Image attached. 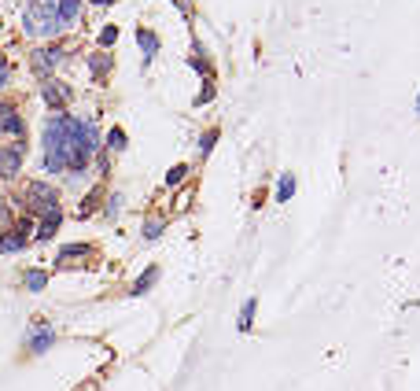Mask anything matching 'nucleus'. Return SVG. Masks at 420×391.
<instances>
[{"label":"nucleus","mask_w":420,"mask_h":391,"mask_svg":"<svg viewBox=\"0 0 420 391\" xmlns=\"http://www.w3.org/2000/svg\"><path fill=\"white\" fill-rule=\"evenodd\" d=\"M114 67V59H111V52H103L96 48L93 56H89V74H93V82H107V74Z\"/></svg>","instance_id":"nucleus-14"},{"label":"nucleus","mask_w":420,"mask_h":391,"mask_svg":"<svg viewBox=\"0 0 420 391\" xmlns=\"http://www.w3.org/2000/svg\"><path fill=\"white\" fill-rule=\"evenodd\" d=\"M15 207H11V200H0V233H8L11 226H15Z\"/></svg>","instance_id":"nucleus-25"},{"label":"nucleus","mask_w":420,"mask_h":391,"mask_svg":"<svg viewBox=\"0 0 420 391\" xmlns=\"http://www.w3.org/2000/svg\"><path fill=\"white\" fill-rule=\"evenodd\" d=\"M89 4H96V8H111V4H118V0H89Z\"/></svg>","instance_id":"nucleus-29"},{"label":"nucleus","mask_w":420,"mask_h":391,"mask_svg":"<svg viewBox=\"0 0 420 391\" xmlns=\"http://www.w3.org/2000/svg\"><path fill=\"white\" fill-rule=\"evenodd\" d=\"M218 140H221V126H210V129H203V133H200V152H203V155H210V152H214V145H218Z\"/></svg>","instance_id":"nucleus-24"},{"label":"nucleus","mask_w":420,"mask_h":391,"mask_svg":"<svg viewBox=\"0 0 420 391\" xmlns=\"http://www.w3.org/2000/svg\"><path fill=\"white\" fill-rule=\"evenodd\" d=\"M103 196H107V189H103V181H96L93 189H89V196L82 200V207H77V221H85V218H93L96 211H100V203H103Z\"/></svg>","instance_id":"nucleus-12"},{"label":"nucleus","mask_w":420,"mask_h":391,"mask_svg":"<svg viewBox=\"0 0 420 391\" xmlns=\"http://www.w3.org/2000/svg\"><path fill=\"white\" fill-rule=\"evenodd\" d=\"M96 244H63L56 255V270H96Z\"/></svg>","instance_id":"nucleus-4"},{"label":"nucleus","mask_w":420,"mask_h":391,"mask_svg":"<svg viewBox=\"0 0 420 391\" xmlns=\"http://www.w3.org/2000/svg\"><path fill=\"white\" fill-rule=\"evenodd\" d=\"M107 148H111V152H126V148H129V137H126L122 126H111V129H107Z\"/></svg>","instance_id":"nucleus-23"},{"label":"nucleus","mask_w":420,"mask_h":391,"mask_svg":"<svg viewBox=\"0 0 420 391\" xmlns=\"http://www.w3.org/2000/svg\"><path fill=\"white\" fill-rule=\"evenodd\" d=\"M163 233H166V218H163V214H148V218H144V229H140L144 244H155Z\"/></svg>","instance_id":"nucleus-17"},{"label":"nucleus","mask_w":420,"mask_h":391,"mask_svg":"<svg viewBox=\"0 0 420 391\" xmlns=\"http://www.w3.org/2000/svg\"><path fill=\"white\" fill-rule=\"evenodd\" d=\"M22 30L30 37H56L63 26L56 15V0H26L22 8Z\"/></svg>","instance_id":"nucleus-2"},{"label":"nucleus","mask_w":420,"mask_h":391,"mask_svg":"<svg viewBox=\"0 0 420 391\" xmlns=\"http://www.w3.org/2000/svg\"><path fill=\"white\" fill-rule=\"evenodd\" d=\"M114 41H118V26H103V30L96 34V45H100L103 52H107V48L114 45Z\"/></svg>","instance_id":"nucleus-27"},{"label":"nucleus","mask_w":420,"mask_h":391,"mask_svg":"<svg viewBox=\"0 0 420 391\" xmlns=\"http://www.w3.org/2000/svg\"><path fill=\"white\" fill-rule=\"evenodd\" d=\"M214 96H218V82H214V78H207V82H203V89H200V96H195L192 103H195V108H203V103H210Z\"/></svg>","instance_id":"nucleus-26"},{"label":"nucleus","mask_w":420,"mask_h":391,"mask_svg":"<svg viewBox=\"0 0 420 391\" xmlns=\"http://www.w3.org/2000/svg\"><path fill=\"white\" fill-rule=\"evenodd\" d=\"M59 56H63V45H45V48H33L30 52V67H33V74L41 78H52V71H56V63H59Z\"/></svg>","instance_id":"nucleus-9"},{"label":"nucleus","mask_w":420,"mask_h":391,"mask_svg":"<svg viewBox=\"0 0 420 391\" xmlns=\"http://www.w3.org/2000/svg\"><path fill=\"white\" fill-rule=\"evenodd\" d=\"M67 122H70V115L59 111V115H52L41 129V145H45L41 166H45V174H67Z\"/></svg>","instance_id":"nucleus-1"},{"label":"nucleus","mask_w":420,"mask_h":391,"mask_svg":"<svg viewBox=\"0 0 420 391\" xmlns=\"http://www.w3.org/2000/svg\"><path fill=\"white\" fill-rule=\"evenodd\" d=\"M63 226V211L56 207V211H48L45 218H37V229H33V240L37 244H45V240H52L56 237V229Z\"/></svg>","instance_id":"nucleus-11"},{"label":"nucleus","mask_w":420,"mask_h":391,"mask_svg":"<svg viewBox=\"0 0 420 391\" xmlns=\"http://www.w3.org/2000/svg\"><path fill=\"white\" fill-rule=\"evenodd\" d=\"M22 115H19V108L11 100H0V133H15L19 140H22Z\"/></svg>","instance_id":"nucleus-10"},{"label":"nucleus","mask_w":420,"mask_h":391,"mask_svg":"<svg viewBox=\"0 0 420 391\" xmlns=\"http://www.w3.org/2000/svg\"><path fill=\"white\" fill-rule=\"evenodd\" d=\"M22 159H26V145H22V140L0 145V177H4V181H15L19 170H22Z\"/></svg>","instance_id":"nucleus-8"},{"label":"nucleus","mask_w":420,"mask_h":391,"mask_svg":"<svg viewBox=\"0 0 420 391\" xmlns=\"http://www.w3.org/2000/svg\"><path fill=\"white\" fill-rule=\"evenodd\" d=\"M56 15H59V26H74L77 15H82V0H56Z\"/></svg>","instance_id":"nucleus-18"},{"label":"nucleus","mask_w":420,"mask_h":391,"mask_svg":"<svg viewBox=\"0 0 420 391\" xmlns=\"http://www.w3.org/2000/svg\"><path fill=\"white\" fill-rule=\"evenodd\" d=\"M159 277H163V266H159V263H151V266H148V270H144L140 277L133 281V288H129V295H148V292L155 288V281H159Z\"/></svg>","instance_id":"nucleus-16"},{"label":"nucleus","mask_w":420,"mask_h":391,"mask_svg":"<svg viewBox=\"0 0 420 391\" xmlns=\"http://www.w3.org/2000/svg\"><path fill=\"white\" fill-rule=\"evenodd\" d=\"M188 67H192V71H200V74H203V82H207V78H214V63H210L207 48L195 41V37H192V52H188Z\"/></svg>","instance_id":"nucleus-13"},{"label":"nucleus","mask_w":420,"mask_h":391,"mask_svg":"<svg viewBox=\"0 0 420 391\" xmlns=\"http://www.w3.org/2000/svg\"><path fill=\"white\" fill-rule=\"evenodd\" d=\"M273 196H277V203H287V200H292V196H295V174H280Z\"/></svg>","instance_id":"nucleus-20"},{"label":"nucleus","mask_w":420,"mask_h":391,"mask_svg":"<svg viewBox=\"0 0 420 391\" xmlns=\"http://www.w3.org/2000/svg\"><path fill=\"white\" fill-rule=\"evenodd\" d=\"M8 78H11V67H8V59H4V56H0V89H4V85H8Z\"/></svg>","instance_id":"nucleus-28"},{"label":"nucleus","mask_w":420,"mask_h":391,"mask_svg":"<svg viewBox=\"0 0 420 391\" xmlns=\"http://www.w3.org/2000/svg\"><path fill=\"white\" fill-rule=\"evenodd\" d=\"M255 314H258V295H251L247 303L240 307V318H236V329L240 332H251L255 329Z\"/></svg>","instance_id":"nucleus-19"},{"label":"nucleus","mask_w":420,"mask_h":391,"mask_svg":"<svg viewBox=\"0 0 420 391\" xmlns=\"http://www.w3.org/2000/svg\"><path fill=\"white\" fill-rule=\"evenodd\" d=\"M417 115H420V96H417Z\"/></svg>","instance_id":"nucleus-30"},{"label":"nucleus","mask_w":420,"mask_h":391,"mask_svg":"<svg viewBox=\"0 0 420 391\" xmlns=\"http://www.w3.org/2000/svg\"><path fill=\"white\" fill-rule=\"evenodd\" d=\"M41 100H45V108L48 111H67L70 108V100H74V89L67 82H56V78H45L41 82Z\"/></svg>","instance_id":"nucleus-7"},{"label":"nucleus","mask_w":420,"mask_h":391,"mask_svg":"<svg viewBox=\"0 0 420 391\" xmlns=\"http://www.w3.org/2000/svg\"><path fill=\"white\" fill-rule=\"evenodd\" d=\"M188 170H192L188 163H177V166H170V170H166V189H177V185H185Z\"/></svg>","instance_id":"nucleus-22"},{"label":"nucleus","mask_w":420,"mask_h":391,"mask_svg":"<svg viewBox=\"0 0 420 391\" xmlns=\"http://www.w3.org/2000/svg\"><path fill=\"white\" fill-rule=\"evenodd\" d=\"M22 284H26L30 292H45L48 273H45V270H26V273H22Z\"/></svg>","instance_id":"nucleus-21"},{"label":"nucleus","mask_w":420,"mask_h":391,"mask_svg":"<svg viewBox=\"0 0 420 391\" xmlns=\"http://www.w3.org/2000/svg\"><path fill=\"white\" fill-rule=\"evenodd\" d=\"M33 229H37L33 214H19V218H15V226H11L8 233H0V251H4V255L22 251V247L33 240Z\"/></svg>","instance_id":"nucleus-5"},{"label":"nucleus","mask_w":420,"mask_h":391,"mask_svg":"<svg viewBox=\"0 0 420 391\" xmlns=\"http://www.w3.org/2000/svg\"><path fill=\"white\" fill-rule=\"evenodd\" d=\"M52 344H56V329H52L45 318H33L30 329H26V340H22L26 355H45Z\"/></svg>","instance_id":"nucleus-6"},{"label":"nucleus","mask_w":420,"mask_h":391,"mask_svg":"<svg viewBox=\"0 0 420 391\" xmlns=\"http://www.w3.org/2000/svg\"><path fill=\"white\" fill-rule=\"evenodd\" d=\"M137 41H140V48H144V67L159 56V48H163V41H159V34L155 30H148V26H137Z\"/></svg>","instance_id":"nucleus-15"},{"label":"nucleus","mask_w":420,"mask_h":391,"mask_svg":"<svg viewBox=\"0 0 420 391\" xmlns=\"http://www.w3.org/2000/svg\"><path fill=\"white\" fill-rule=\"evenodd\" d=\"M59 207V192L48 185V181H26V189H22V211L26 214H37V218H45L48 211H56Z\"/></svg>","instance_id":"nucleus-3"}]
</instances>
